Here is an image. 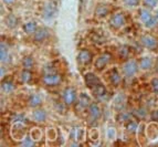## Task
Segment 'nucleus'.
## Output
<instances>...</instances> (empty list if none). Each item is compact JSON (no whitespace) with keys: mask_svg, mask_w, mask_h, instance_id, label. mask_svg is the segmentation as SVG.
<instances>
[{"mask_svg":"<svg viewBox=\"0 0 158 147\" xmlns=\"http://www.w3.org/2000/svg\"><path fill=\"white\" fill-rule=\"evenodd\" d=\"M92 91H93V93H94V96L96 97V99H98V100H104V99H105L106 90H105V87L102 85V83L98 84V86L94 87Z\"/></svg>","mask_w":158,"mask_h":147,"instance_id":"f8f14e48","label":"nucleus"},{"mask_svg":"<svg viewBox=\"0 0 158 147\" xmlns=\"http://www.w3.org/2000/svg\"><path fill=\"white\" fill-rule=\"evenodd\" d=\"M63 100L66 105H72L77 100V92L73 87H66L63 92Z\"/></svg>","mask_w":158,"mask_h":147,"instance_id":"423d86ee","label":"nucleus"},{"mask_svg":"<svg viewBox=\"0 0 158 147\" xmlns=\"http://www.w3.org/2000/svg\"><path fill=\"white\" fill-rule=\"evenodd\" d=\"M110 61H111V54L104 53V54H102L101 57H98L96 59V61H95V68L98 69V70H103L110 63Z\"/></svg>","mask_w":158,"mask_h":147,"instance_id":"6e6552de","label":"nucleus"},{"mask_svg":"<svg viewBox=\"0 0 158 147\" xmlns=\"http://www.w3.org/2000/svg\"><path fill=\"white\" fill-rule=\"evenodd\" d=\"M92 53L89 50H82L80 51L79 55H77V61H79L81 64H90L92 62Z\"/></svg>","mask_w":158,"mask_h":147,"instance_id":"1a4fd4ad","label":"nucleus"},{"mask_svg":"<svg viewBox=\"0 0 158 147\" xmlns=\"http://www.w3.org/2000/svg\"><path fill=\"white\" fill-rule=\"evenodd\" d=\"M33 118L37 122H44L47 120V112L44 110H37L33 113Z\"/></svg>","mask_w":158,"mask_h":147,"instance_id":"a211bd4d","label":"nucleus"},{"mask_svg":"<svg viewBox=\"0 0 158 147\" xmlns=\"http://www.w3.org/2000/svg\"><path fill=\"white\" fill-rule=\"evenodd\" d=\"M34 64V61L31 57H26V58L22 60V65L26 69H31Z\"/></svg>","mask_w":158,"mask_h":147,"instance_id":"b1692460","label":"nucleus"},{"mask_svg":"<svg viewBox=\"0 0 158 147\" xmlns=\"http://www.w3.org/2000/svg\"><path fill=\"white\" fill-rule=\"evenodd\" d=\"M15 0H3V2L7 3V5H9V3H12Z\"/></svg>","mask_w":158,"mask_h":147,"instance_id":"e433bc0d","label":"nucleus"},{"mask_svg":"<svg viewBox=\"0 0 158 147\" xmlns=\"http://www.w3.org/2000/svg\"><path fill=\"white\" fill-rule=\"evenodd\" d=\"M108 11H110V9H108L107 6H105V5H100L98 8L95 9V13H96L98 17L106 16V15L108 13Z\"/></svg>","mask_w":158,"mask_h":147,"instance_id":"412c9836","label":"nucleus"},{"mask_svg":"<svg viewBox=\"0 0 158 147\" xmlns=\"http://www.w3.org/2000/svg\"><path fill=\"white\" fill-rule=\"evenodd\" d=\"M42 81L48 86H56V85L61 83L62 76L59 73H56V71L49 72V73H44V75L42 76Z\"/></svg>","mask_w":158,"mask_h":147,"instance_id":"f257e3e1","label":"nucleus"},{"mask_svg":"<svg viewBox=\"0 0 158 147\" xmlns=\"http://www.w3.org/2000/svg\"><path fill=\"white\" fill-rule=\"evenodd\" d=\"M49 36V32H48V29L45 28H40L37 31L34 32V40L37 42H41L43 40H45Z\"/></svg>","mask_w":158,"mask_h":147,"instance_id":"ddd939ff","label":"nucleus"},{"mask_svg":"<svg viewBox=\"0 0 158 147\" xmlns=\"http://www.w3.org/2000/svg\"><path fill=\"white\" fill-rule=\"evenodd\" d=\"M3 75H5V69L1 68V76L3 78Z\"/></svg>","mask_w":158,"mask_h":147,"instance_id":"4c0bfd02","label":"nucleus"},{"mask_svg":"<svg viewBox=\"0 0 158 147\" xmlns=\"http://www.w3.org/2000/svg\"><path fill=\"white\" fill-rule=\"evenodd\" d=\"M152 64H153L152 59L145 57V58H143L142 60L139 61V64H138V65H139V68L142 69V70H148V69L152 68Z\"/></svg>","mask_w":158,"mask_h":147,"instance_id":"6ab92c4d","label":"nucleus"},{"mask_svg":"<svg viewBox=\"0 0 158 147\" xmlns=\"http://www.w3.org/2000/svg\"><path fill=\"white\" fill-rule=\"evenodd\" d=\"M91 99L87 96L85 93H81L79 96V104L81 105V107H87L91 105Z\"/></svg>","mask_w":158,"mask_h":147,"instance_id":"f3484780","label":"nucleus"},{"mask_svg":"<svg viewBox=\"0 0 158 147\" xmlns=\"http://www.w3.org/2000/svg\"><path fill=\"white\" fill-rule=\"evenodd\" d=\"M23 30H24V32H27L28 34L34 33V32L38 30L37 29V22H35V21H29V22L24 23Z\"/></svg>","mask_w":158,"mask_h":147,"instance_id":"dca6fc26","label":"nucleus"},{"mask_svg":"<svg viewBox=\"0 0 158 147\" xmlns=\"http://www.w3.org/2000/svg\"><path fill=\"white\" fill-rule=\"evenodd\" d=\"M89 111H90V117L92 121H98L101 117V110L96 103H91V105L89 106Z\"/></svg>","mask_w":158,"mask_h":147,"instance_id":"9b49d317","label":"nucleus"},{"mask_svg":"<svg viewBox=\"0 0 158 147\" xmlns=\"http://www.w3.org/2000/svg\"><path fill=\"white\" fill-rule=\"evenodd\" d=\"M129 49H128V47H126V45H123V47L119 49V54H121V57L122 58H127L129 55Z\"/></svg>","mask_w":158,"mask_h":147,"instance_id":"cd10ccee","label":"nucleus"},{"mask_svg":"<svg viewBox=\"0 0 158 147\" xmlns=\"http://www.w3.org/2000/svg\"><path fill=\"white\" fill-rule=\"evenodd\" d=\"M11 121L12 122H24L27 121L26 117H24V115H22V114H15V115L12 116V118H11Z\"/></svg>","mask_w":158,"mask_h":147,"instance_id":"c85d7f7f","label":"nucleus"},{"mask_svg":"<svg viewBox=\"0 0 158 147\" xmlns=\"http://www.w3.org/2000/svg\"><path fill=\"white\" fill-rule=\"evenodd\" d=\"M32 78V74L30 71H28V69L27 70H24V71H22L21 73V81L23 82V83H28V82L31 80Z\"/></svg>","mask_w":158,"mask_h":147,"instance_id":"393cba45","label":"nucleus"},{"mask_svg":"<svg viewBox=\"0 0 158 147\" xmlns=\"http://www.w3.org/2000/svg\"><path fill=\"white\" fill-rule=\"evenodd\" d=\"M124 3L128 7H136L139 3V0H124Z\"/></svg>","mask_w":158,"mask_h":147,"instance_id":"7c9ffc66","label":"nucleus"},{"mask_svg":"<svg viewBox=\"0 0 158 147\" xmlns=\"http://www.w3.org/2000/svg\"><path fill=\"white\" fill-rule=\"evenodd\" d=\"M137 127H138V124L136 123L135 121H132V120H129L128 122H127L126 124V129L128 132H131V133H135L137 129Z\"/></svg>","mask_w":158,"mask_h":147,"instance_id":"5701e85b","label":"nucleus"},{"mask_svg":"<svg viewBox=\"0 0 158 147\" xmlns=\"http://www.w3.org/2000/svg\"><path fill=\"white\" fill-rule=\"evenodd\" d=\"M135 115H137L139 118H145V116L147 115V112H146L144 108H139L135 112Z\"/></svg>","mask_w":158,"mask_h":147,"instance_id":"2f4dec72","label":"nucleus"},{"mask_svg":"<svg viewBox=\"0 0 158 147\" xmlns=\"http://www.w3.org/2000/svg\"><path fill=\"white\" fill-rule=\"evenodd\" d=\"M85 84L87 87H90L91 90H93L94 87H96L98 84H101V81L98 76L95 75L94 73H86L84 75Z\"/></svg>","mask_w":158,"mask_h":147,"instance_id":"0eeeda50","label":"nucleus"},{"mask_svg":"<svg viewBox=\"0 0 158 147\" xmlns=\"http://www.w3.org/2000/svg\"><path fill=\"white\" fill-rule=\"evenodd\" d=\"M129 117H131V114L126 113V112H121V113H119V115L117 116V121H118V122L129 121Z\"/></svg>","mask_w":158,"mask_h":147,"instance_id":"bb28decb","label":"nucleus"},{"mask_svg":"<svg viewBox=\"0 0 158 147\" xmlns=\"http://www.w3.org/2000/svg\"><path fill=\"white\" fill-rule=\"evenodd\" d=\"M0 58L2 63H9L10 62V55H9L8 47L5 43H1V49H0Z\"/></svg>","mask_w":158,"mask_h":147,"instance_id":"4468645a","label":"nucleus"},{"mask_svg":"<svg viewBox=\"0 0 158 147\" xmlns=\"http://www.w3.org/2000/svg\"><path fill=\"white\" fill-rule=\"evenodd\" d=\"M152 87L155 93H158V79H154L152 81Z\"/></svg>","mask_w":158,"mask_h":147,"instance_id":"f704fd0d","label":"nucleus"},{"mask_svg":"<svg viewBox=\"0 0 158 147\" xmlns=\"http://www.w3.org/2000/svg\"><path fill=\"white\" fill-rule=\"evenodd\" d=\"M140 43L145 48L149 49V50H156L158 47V42L156 40V38H154L153 36H149V34L143 36L140 38Z\"/></svg>","mask_w":158,"mask_h":147,"instance_id":"7ed1b4c3","label":"nucleus"},{"mask_svg":"<svg viewBox=\"0 0 158 147\" xmlns=\"http://www.w3.org/2000/svg\"><path fill=\"white\" fill-rule=\"evenodd\" d=\"M125 21H126V19H125V16L123 13H115L112 16L111 20H110V24L114 29H119L121 27L125 24Z\"/></svg>","mask_w":158,"mask_h":147,"instance_id":"39448f33","label":"nucleus"},{"mask_svg":"<svg viewBox=\"0 0 158 147\" xmlns=\"http://www.w3.org/2000/svg\"><path fill=\"white\" fill-rule=\"evenodd\" d=\"M21 145L22 146H26V147H28V146H33L34 145V142L32 141L30 137H24V139L22 141V143H21Z\"/></svg>","mask_w":158,"mask_h":147,"instance_id":"c756f323","label":"nucleus"},{"mask_svg":"<svg viewBox=\"0 0 158 147\" xmlns=\"http://www.w3.org/2000/svg\"><path fill=\"white\" fill-rule=\"evenodd\" d=\"M150 118H152V121H158V111H154V112H152V114H150Z\"/></svg>","mask_w":158,"mask_h":147,"instance_id":"c9c22d12","label":"nucleus"},{"mask_svg":"<svg viewBox=\"0 0 158 147\" xmlns=\"http://www.w3.org/2000/svg\"><path fill=\"white\" fill-rule=\"evenodd\" d=\"M7 24H8L10 28H15V27L18 24V19L15 16H12V15H10V16L7 18Z\"/></svg>","mask_w":158,"mask_h":147,"instance_id":"a878e982","label":"nucleus"},{"mask_svg":"<svg viewBox=\"0 0 158 147\" xmlns=\"http://www.w3.org/2000/svg\"><path fill=\"white\" fill-rule=\"evenodd\" d=\"M56 13V5L53 2H50L48 3L47 6L44 7V9H43V18L47 19V20H49V19H51L52 17H54V15Z\"/></svg>","mask_w":158,"mask_h":147,"instance_id":"9d476101","label":"nucleus"},{"mask_svg":"<svg viewBox=\"0 0 158 147\" xmlns=\"http://www.w3.org/2000/svg\"><path fill=\"white\" fill-rule=\"evenodd\" d=\"M157 2H158V0H144V3H145L147 7H149V8H154V7H156Z\"/></svg>","mask_w":158,"mask_h":147,"instance_id":"473e14b6","label":"nucleus"},{"mask_svg":"<svg viewBox=\"0 0 158 147\" xmlns=\"http://www.w3.org/2000/svg\"><path fill=\"white\" fill-rule=\"evenodd\" d=\"M122 81V78L119 76L118 72H117V70H113L112 71V74H111V82L114 84V85H118L119 83H121Z\"/></svg>","mask_w":158,"mask_h":147,"instance_id":"4be33fe9","label":"nucleus"},{"mask_svg":"<svg viewBox=\"0 0 158 147\" xmlns=\"http://www.w3.org/2000/svg\"><path fill=\"white\" fill-rule=\"evenodd\" d=\"M2 91L5 93H10L15 90V84L10 81V80H7V81H2Z\"/></svg>","mask_w":158,"mask_h":147,"instance_id":"aec40b11","label":"nucleus"},{"mask_svg":"<svg viewBox=\"0 0 158 147\" xmlns=\"http://www.w3.org/2000/svg\"><path fill=\"white\" fill-rule=\"evenodd\" d=\"M28 103H29V105L32 106V107H38L42 103V99H41V96L39 94H31L29 97V100H28Z\"/></svg>","mask_w":158,"mask_h":147,"instance_id":"2eb2a0df","label":"nucleus"},{"mask_svg":"<svg viewBox=\"0 0 158 147\" xmlns=\"http://www.w3.org/2000/svg\"><path fill=\"white\" fill-rule=\"evenodd\" d=\"M107 135H108V138H110V139L115 138V135H116L115 128H113V127H110V128H108V131H107Z\"/></svg>","mask_w":158,"mask_h":147,"instance_id":"72a5a7b5","label":"nucleus"},{"mask_svg":"<svg viewBox=\"0 0 158 147\" xmlns=\"http://www.w3.org/2000/svg\"><path fill=\"white\" fill-rule=\"evenodd\" d=\"M139 65L135 61H127L123 65V72L126 76H134L138 72Z\"/></svg>","mask_w":158,"mask_h":147,"instance_id":"20e7f679","label":"nucleus"},{"mask_svg":"<svg viewBox=\"0 0 158 147\" xmlns=\"http://www.w3.org/2000/svg\"><path fill=\"white\" fill-rule=\"evenodd\" d=\"M139 17H140V20L145 23V26L147 28H153V27L156 26L157 23V20L158 19L156 17H153V15L147 10V9H142L139 11Z\"/></svg>","mask_w":158,"mask_h":147,"instance_id":"f03ea898","label":"nucleus"},{"mask_svg":"<svg viewBox=\"0 0 158 147\" xmlns=\"http://www.w3.org/2000/svg\"><path fill=\"white\" fill-rule=\"evenodd\" d=\"M156 71L158 72V60H157V63H156Z\"/></svg>","mask_w":158,"mask_h":147,"instance_id":"58836bf2","label":"nucleus"}]
</instances>
